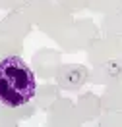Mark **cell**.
<instances>
[{
    "label": "cell",
    "mask_w": 122,
    "mask_h": 127,
    "mask_svg": "<svg viewBox=\"0 0 122 127\" xmlns=\"http://www.w3.org/2000/svg\"><path fill=\"white\" fill-rule=\"evenodd\" d=\"M37 91V77L21 56L0 60V102L17 108L29 104Z\"/></svg>",
    "instance_id": "6da1fadb"
},
{
    "label": "cell",
    "mask_w": 122,
    "mask_h": 127,
    "mask_svg": "<svg viewBox=\"0 0 122 127\" xmlns=\"http://www.w3.org/2000/svg\"><path fill=\"white\" fill-rule=\"evenodd\" d=\"M97 37H101V29L93 19H74L70 27L56 39V44L64 54H78L87 50Z\"/></svg>",
    "instance_id": "7a4b0ae2"
},
{
    "label": "cell",
    "mask_w": 122,
    "mask_h": 127,
    "mask_svg": "<svg viewBox=\"0 0 122 127\" xmlns=\"http://www.w3.org/2000/svg\"><path fill=\"white\" fill-rule=\"evenodd\" d=\"M62 65V52L56 48H39L31 56V69L39 79H54Z\"/></svg>",
    "instance_id": "3957f363"
},
{
    "label": "cell",
    "mask_w": 122,
    "mask_h": 127,
    "mask_svg": "<svg viewBox=\"0 0 122 127\" xmlns=\"http://www.w3.org/2000/svg\"><path fill=\"white\" fill-rule=\"evenodd\" d=\"M72 21H74L72 14H70L66 8L58 6L56 2H54V6L45 14V17L37 23V27H39L41 33H45L47 37H50V39L56 40L58 37H60V35L70 27Z\"/></svg>",
    "instance_id": "277c9868"
},
{
    "label": "cell",
    "mask_w": 122,
    "mask_h": 127,
    "mask_svg": "<svg viewBox=\"0 0 122 127\" xmlns=\"http://www.w3.org/2000/svg\"><path fill=\"white\" fill-rule=\"evenodd\" d=\"M54 79L60 91H80L89 83V67L83 64H62Z\"/></svg>",
    "instance_id": "5b68a950"
},
{
    "label": "cell",
    "mask_w": 122,
    "mask_h": 127,
    "mask_svg": "<svg viewBox=\"0 0 122 127\" xmlns=\"http://www.w3.org/2000/svg\"><path fill=\"white\" fill-rule=\"evenodd\" d=\"M76 123L81 121L76 110V102L72 98L60 96L47 110V125H76Z\"/></svg>",
    "instance_id": "8992f818"
},
{
    "label": "cell",
    "mask_w": 122,
    "mask_h": 127,
    "mask_svg": "<svg viewBox=\"0 0 122 127\" xmlns=\"http://www.w3.org/2000/svg\"><path fill=\"white\" fill-rule=\"evenodd\" d=\"M118 58V37H97L87 48V64L99 65Z\"/></svg>",
    "instance_id": "52a82bcc"
},
{
    "label": "cell",
    "mask_w": 122,
    "mask_h": 127,
    "mask_svg": "<svg viewBox=\"0 0 122 127\" xmlns=\"http://www.w3.org/2000/svg\"><path fill=\"white\" fill-rule=\"evenodd\" d=\"M122 79V58H114L99 65H91L89 69V83L97 87H109Z\"/></svg>",
    "instance_id": "ba28073f"
},
{
    "label": "cell",
    "mask_w": 122,
    "mask_h": 127,
    "mask_svg": "<svg viewBox=\"0 0 122 127\" xmlns=\"http://www.w3.org/2000/svg\"><path fill=\"white\" fill-rule=\"evenodd\" d=\"M33 25L25 19V16L17 10V12H6V16L0 19V33L12 37V39L23 40L29 33H31Z\"/></svg>",
    "instance_id": "9c48e42d"
},
{
    "label": "cell",
    "mask_w": 122,
    "mask_h": 127,
    "mask_svg": "<svg viewBox=\"0 0 122 127\" xmlns=\"http://www.w3.org/2000/svg\"><path fill=\"white\" fill-rule=\"evenodd\" d=\"M76 110H78V116H80L81 123H87V121H93V119H99V116L103 114V104H101V96L95 95V93H81L76 100Z\"/></svg>",
    "instance_id": "30bf717a"
},
{
    "label": "cell",
    "mask_w": 122,
    "mask_h": 127,
    "mask_svg": "<svg viewBox=\"0 0 122 127\" xmlns=\"http://www.w3.org/2000/svg\"><path fill=\"white\" fill-rule=\"evenodd\" d=\"M60 87L56 83H43V85H37V91L33 95L31 104L35 106L37 112H47L60 98Z\"/></svg>",
    "instance_id": "8fae6325"
},
{
    "label": "cell",
    "mask_w": 122,
    "mask_h": 127,
    "mask_svg": "<svg viewBox=\"0 0 122 127\" xmlns=\"http://www.w3.org/2000/svg\"><path fill=\"white\" fill-rule=\"evenodd\" d=\"M35 114H37V110H35V106L31 102L17 106V108H12V106H6V104L0 102V127L10 125V123H19L23 119L33 118Z\"/></svg>",
    "instance_id": "7c38bea8"
},
{
    "label": "cell",
    "mask_w": 122,
    "mask_h": 127,
    "mask_svg": "<svg viewBox=\"0 0 122 127\" xmlns=\"http://www.w3.org/2000/svg\"><path fill=\"white\" fill-rule=\"evenodd\" d=\"M52 6H54V0H29L19 12L25 16V19L31 25H37Z\"/></svg>",
    "instance_id": "4fadbf2b"
},
{
    "label": "cell",
    "mask_w": 122,
    "mask_h": 127,
    "mask_svg": "<svg viewBox=\"0 0 122 127\" xmlns=\"http://www.w3.org/2000/svg\"><path fill=\"white\" fill-rule=\"evenodd\" d=\"M103 110H122V79L105 87L101 95Z\"/></svg>",
    "instance_id": "5bb4252c"
},
{
    "label": "cell",
    "mask_w": 122,
    "mask_h": 127,
    "mask_svg": "<svg viewBox=\"0 0 122 127\" xmlns=\"http://www.w3.org/2000/svg\"><path fill=\"white\" fill-rule=\"evenodd\" d=\"M99 29L107 37H122V8L113 12V14H107Z\"/></svg>",
    "instance_id": "9a60e30c"
},
{
    "label": "cell",
    "mask_w": 122,
    "mask_h": 127,
    "mask_svg": "<svg viewBox=\"0 0 122 127\" xmlns=\"http://www.w3.org/2000/svg\"><path fill=\"white\" fill-rule=\"evenodd\" d=\"M21 52H23V40L2 35V39H0V60L10 58V56H21Z\"/></svg>",
    "instance_id": "2e32d148"
},
{
    "label": "cell",
    "mask_w": 122,
    "mask_h": 127,
    "mask_svg": "<svg viewBox=\"0 0 122 127\" xmlns=\"http://www.w3.org/2000/svg\"><path fill=\"white\" fill-rule=\"evenodd\" d=\"M122 8V0H87V10L95 14H113Z\"/></svg>",
    "instance_id": "e0dca14e"
},
{
    "label": "cell",
    "mask_w": 122,
    "mask_h": 127,
    "mask_svg": "<svg viewBox=\"0 0 122 127\" xmlns=\"http://www.w3.org/2000/svg\"><path fill=\"white\" fill-rule=\"evenodd\" d=\"M97 127H122V110H103Z\"/></svg>",
    "instance_id": "ac0fdd59"
},
{
    "label": "cell",
    "mask_w": 122,
    "mask_h": 127,
    "mask_svg": "<svg viewBox=\"0 0 122 127\" xmlns=\"http://www.w3.org/2000/svg\"><path fill=\"white\" fill-rule=\"evenodd\" d=\"M58 6L66 8L70 14H76V12H81V10L87 8V0H54Z\"/></svg>",
    "instance_id": "d6986e66"
},
{
    "label": "cell",
    "mask_w": 122,
    "mask_h": 127,
    "mask_svg": "<svg viewBox=\"0 0 122 127\" xmlns=\"http://www.w3.org/2000/svg\"><path fill=\"white\" fill-rule=\"evenodd\" d=\"M29 0H0V8L6 12H17L27 4Z\"/></svg>",
    "instance_id": "ffe728a7"
},
{
    "label": "cell",
    "mask_w": 122,
    "mask_h": 127,
    "mask_svg": "<svg viewBox=\"0 0 122 127\" xmlns=\"http://www.w3.org/2000/svg\"><path fill=\"white\" fill-rule=\"evenodd\" d=\"M118 58H122V37H118Z\"/></svg>",
    "instance_id": "44dd1931"
},
{
    "label": "cell",
    "mask_w": 122,
    "mask_h": 127,
    "mask_svg": "<svg viewBox=\"0 0 122 127\" xmlns=\"http://www.w3.org/2000/svg\"><path fill=\"white\" fill-rule=\"evenodd\" d=\"M83 123H76V125H47V127H81Z\"/></svg>",
    "instance_id": "7402d4cb"
},
{
    "label": "cell",
    "mask_w": 122,
    "mask_h": 127,
    "mask_svg": "<svg viewBox=\"0 0 122 127\" xmlns=\"http://www.w3.org/2000/svg\"><path fill=\"white\" fill-rule=\"evenodd\" d=\"M2 127H19L17 123H10V125H2Z\"/></svg>",
    "instance_id": "603a6c76"
},
{
    "label": "cell",
    "mask_w": 122,
    "mask_h": 127,
    "mask_svg": "<svg viewBox=\"0 0 122 127\" xmlns=\"http://www.w3.org/2000/svg\"><path fill=\"white\" fill-rule=\"evenodd\" d=\"M0 39H2V33H0Z\"/></svg>",
    "instance_id": "cb8c5ba5"
}]
</instances>
